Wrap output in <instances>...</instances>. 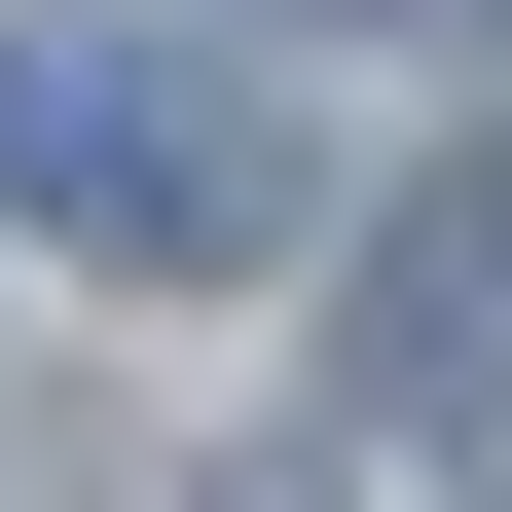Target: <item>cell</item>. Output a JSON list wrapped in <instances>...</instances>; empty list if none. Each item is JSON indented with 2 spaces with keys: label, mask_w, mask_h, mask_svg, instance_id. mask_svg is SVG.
Here are the masks:
<instances>
[{
  "label": "cell",
  "mask_w": 512,
  "mask_h": 512,
  "mask_svg": "<svg viewBox=\"0 0 512 512\" xmlns=\"http://www.w3.org/2000/svg\"><path fill=\"white\" fill-rule=\"evenodd\" d=\"M0 220H74L110 293H220V256H293V110L220 74V37H0Z\"/></svg>",
  "instance_id": "6da1fadb"
},
{
  "label": "cell",
  "mask_w": 512,
  "mask_h": 512,
  "mask_svg": "<svg viewBox=\"0 0 512 512\" xmlns=\"http://www.w3.org/2000/svg\"><path fill=\"white\" fill-rule=\"evenodd\" d=\"M476 366H512V147H439L366 220V403H476Z\"/></svg>",
  "instance_id": "7a4b0ae2"
}]
</instances>
